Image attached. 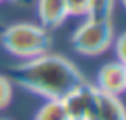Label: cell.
Instances as JSON below:
<instances>
[{
	"instance_id": "cell-1",
	"label": "cell",
	"mask_w": 126,
	"mask_h": 120,
	"mask_svg": "<svg viewBox=\"0 0 126 120\" xmlns=\"http://www.w3.org/2000/svg\"><path fill=\"white\" fill-rule=\"evenodd\" d=\"M10 81L45 100H61L67 92L87 83L73 61L55 53H43L14 65Z\"/></svg>"
},
{
	"instance_id": "cell-2",
	"label": "cell",
	"mask_w": 126,
	"mask_h": 120,
	"mask_svg": "<svg viewBox=\"0 0 126 120\" xmlns=\"http://www.w3.org/2000/svg\"><path fill=\"white\" fill-rule=\"evenodd\" d=\"M0 43L10 55L20 59H32L47 53L51 45V35L47 28L39 24L20 22L0 30Z\"/></svg>"
},
{
	"instance_id": "cell-3",
	"label": "cell",
	"mask_w": 126,
	"mask_h": 120,
	"mask_svg": "<svg viewBox=\"0 0 126 120\" xmlns=\"http://www.w3.org/2000/svg\"><path fill=\"white\" fill-rule=\"evenodd\" d=\"M114 41L112 22L110 20H93L87 18L71 35V45L79 55L94 57L104 53Z\"/></svg>"
},
{
	"instance_id": "cell-4",
	"label": "cell",
	"mask_w": 126,
	"mask_h": 120,
	"mask_svg": "<svg viewBox=\"0 0 126 120\" xmlns=\"http://www.w3.org/2000/svg\"><path fill=\"white\" fill-rule=\"evenodd\" d=\"M96 90L108 94H120L126 90V65L120 61L106 63L96 73Z\"/></svg>"
},
{
	"instance_id": "cell-5",
	"label": "cell",
	"mask_w": 126,
	"mask_h": 120,
	"mask_svg": "<svg viewBox=\"0 0 126 120\" xmlns=\"http://www.w3.org/2000/svg\"><path fill=\"white\" fill-rule=\"evenodd\" d=\"M94 89H96L94 85L83 83V85H79L77 89H73L71 92H67L61 98L63 110H65L69 120H83L85 118V110H87V104H89Z\"/></svg>"
},
{
	"instance_id": "cell-6",
	"label": "cell",
	"mask_w": 126,
	"mask_h": 120,
	"mask_svg": "<svg viewBox=\"0 0 126 120\" xmlns=\"http://www.w3.org/2000/svg\"><path fill=\"white\" fill-rule=\"evenodd\" d=\"M37 18L43 28H57L67 20L65 0H37Z\"/></svg>"
},
{
	"instance_id": "cell-7",
	"label": "cell",
	"mask_w": 126,
	"mask_h": 120,
	"mask_svg": "<svg viewBox=\"0 0 126 120\" xmlns=\"http://www.w3.org/2000/svg\"><path fill=\"white\" fill-rule=\"evenodd\" d=\"M96 98H98V120H126V106L118 94L98 90Z\"/></svg>"
},
{
	"instance_id": "cell-8",
	"label": "cell",
	"mask_w": 126,
	"mask_h": 120,
	"mask_svg": "<svg viewBox=\"0 0 126 120\" xmlns=\"http://www.w3.org/2000/svg\"><path fill=\"white\" fill-rule=\"evenodd\" d=\"M33 120H69L61 100H45V104L35 112Z\"/></svg>"
},
{
	"instance_id": "cell-9",
	"label": "cell",
	"mask_w": 126,
	"mask_h": 120,
	"mask_svg": "<svg viewBox=\"0 0 126 120\" xmlns=\"http://www.w3.org/2000/svg\"><path fill=\"white\" fill-rule=\"evenodd\" d=\"M114 0H89V14L87 18L93 20H112Z\"/></svg>"
},
{
	"instance_id": "cell-10",
	"label": "cell",
	"mask_w": 126,
	"mask_h": 120,
	"mask_svg": "<svg viewBox=\"0 0 126 120\" xmlns=\"http://www.w3.org/2000/svg\"><path fill=\"white\" fill-rule=\"evenodd\" d=\"M12 96H14V83L10 81V77L0 75V110L12 102Z\"/></svg>"
},
{
	"instance_id": "cell-11",
	"label": "cell",
	"mask_w": 126,
	"mask_h": 120,
	"mask_svg": "<svg viewBox=\"0 0 126 120\" xmlns=\"http://www.w3.org/2000/svg\"><path fill=\"white\" fill-rule=\"evenodd\" d=\"M67 16H85L89 14V0H65Z\"/></svg>"
},
{
	"instance_id": "cell-12",
	"label": "cell",
	"mask_w": 126,
	"mask_h": 120,
	"mask_svg": "<svg viewBox=\"0 0 126 120\" xmlns=\"http://www.w3.org/2000/svg\"><path fill=\"white\" fill-rule=\"evenodd\" d=\"M112 43H114V51H116L118 61H120L122 65H126V31H124V33H120Z\"/></svg>"
},
{
	"instance_id": "cell-13",
	"label": "cell",
	"mask_w": 126,
	"mask_h": 120,
	"mask_svg": "<svg viewBox=\"0 0 126 120\" xmlns=\"http://www.w3.org/2000/svg\"><path fill=\"white\" fill-rule=\"evenodd\" d=\"M12 2H20V4H24V2H28V0H12Z\"/></svg>"
},
{
	"instance_id": "cell-14",
	"label": "cell",
	"mask_w": 126,
	"mask_h": 120,
	"mask_svg": "<svg viewBox=\"0 0 126 120\" xmlns=\"http://www.w3.org/2000/svg\"><path fill=\"white\" fill-rule=\"evenodd\" d=\"M122 6H124V8H126V0H122Z\"/></svg>"
},
{
	"instance_id": "cell-15",
	"label": "cell",
	"mask_w": 126,
	"mask_h": 120,
	"mask_svg": "<svg viewBox=\"0 0 126 120\" xmlns=\"http://www.w3.org/2000/svg\"><path fill=\"white\" fill-rule=\"evenodd\" d=\"M0 120H8V118H0Z\"/></svg>"
},
{
	"instance_id": "cell-16",
	"label": "cell",
	"mask_w": 126,
	"mask_h": 120,
	"mask_svg": "<svg viewBox=\"0 0 126 120\" xmlns=\"http://www.w3.org/2000/svg\"><path fill=\"white\" fill-rule=\"evenodd\" d=\"M0 2H2V0H0Z\"/></svg>"
},
{
	"instance_id": "cell-17",
	"label": "cell",
	"mask_w": 126,
	"mask_h": 120,
	"mask_svg": "<svg viewBox=\"0 0 126 120\" xmlns=\"http://www.w3.org/2000/svg\"><path fill=\"white\" fill-rule=\"evenodd\" d=\"M0 26H2V24H0Z\"/></svg>"
}]
</instances>
